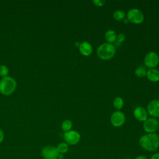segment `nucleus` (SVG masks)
Masks as SVG:
<instances>
[{"mask_svg": "<svg viewBox=\"0 0 159 159\" xmlns=\"http://www.w3.org/2000/svg\"><path fill=\"white\" fill-rule=\"evenodd\" d=\"M41 153L44 159H58L59 155L57 148L52 145L44 147L42 150Z\"/></svg>", "mask_w": 159, "mask_h": 159, "instance_id": "1a4fd4ad", "label": "nucleus"}, {"mask_svg": "<svg viewBox=\"0 0 159 159\" xmlns=\"http://www.w3.org/2000/svg\"><path fill=\"white\" fill-rule=\"evenodd\" d=\"M139 143L140 146L145 150L154 152L159 147V135L156 133L143 135L140 137Z\"/></svg>", "mask_w": 159, "mask_h": 159, "instance_id": "f257e3e1", "label": "nucleus"}, {"mask_svg": "<svg viewBox=\"0 0 159 159\" xmlns=\"http://www.w3.org/2000/svg\"><path fill=\"white\" fill-rule=\"evenodd\" d=\"M75 46L76 47H79V46H80V42H75Z\"/></svg>", "mask_w": 159, "mask_h": 159, "instance_id": "bb28decb", "label": "nucleus"}, {"mask_svg": "<svg viewBox=\"0 0 159 159\" xmlns=\"http://www.w3.org/2000/svg\"><path fill=\"white\" fill-rule=\"evenodd\" d=\"M147 111L148 114L153 117H159V100L153 99L147 104Z\"/></svg>", "mask_w": 159, "mask_h": 159, "instance_id": "9d476101", "label": "nucleus"}, {"mask_svg": "<svg viewBox=\"0 0 159 159\" xmlns=\"http://www.w3.org/2000/svg\"><path fill=\"white\" fill-rule=\"evenodd\" d=\"M117 35V34L115 30L109 29L104 34V37L107 43H114V42L116 41Z\"/></svg>", "mask_w": 159, "mask_h": 159, "instance_id": "4468645a", "label": "nucleus"}, {"mask_svg": "<svg viewBox=\"0 0 159 159\" xmlns=\"http://www.w3.org/2000/svg\"><path fill=\"white\" fill-rule=\"evenodd\" d=\"M73 127V122L69 119H65L61 124V129L65 132H68L71 130Z\"/></svg>", "mask_w": 159, "mask_h": 159, "instance_id": "f3484780", "label": "nucleus"}, {"mask_svg": "<svg viewBox=\"0 0 159 159\" xmlns=\"http://www.w3.org/2000/svg\"><path fill=\"white\" fill-rule=\"evenodd\" d=\"M64 140L68 145H75L78 143L81 139V135L78 132L74 130H71L65 132Z\"/></svg>", "mask_w": 159, "mask_h": 159, "instance_id": "423d86ee", "label": "nucleus"}, {"mask_svg": "<svg viewBox=\"0 0 159 159\" xmlns=\"http://www.w3.org/2000/svg\"><path fill=\"white\" fill-rule=\"evenodd\" d=\"M16 88V81L10 76L3 78L0 81V93L3 95L12 94Z\"/></svg>", "mask_w": 159, "mask_h": 159, "instance_id": "7ed1b4c3", "label": "nucleus"}, {"mask_svg": "<svg viewBox=\"0 0 159 159\" xmlns=\"http://www.w3.org/2000/svg\"><path fill=\"white\" fill-rule=\"evenodd\" d=\"M127 19L129 22L134 24H140L144 20V15L143 12L139 9L133 8L129 10L127 13Z\"/></svg>", "mask_w": 159, "mask_h": 159, "instance_id": "20e7f679", "label": "nucleus"}, {"mask_svg": "<svg viewBox=\"0 0 159 159\" xmlns=\"http://www.w3.org/2000/svg\"><path fill=\"white\" fill-rule=\"evenodd\" d=\"M124 100L120 97H116L113 100V106L117 111H120L124 107Z\"/></svg>", "mask_w": 159, "mask_h": 159, "instance_id": "2eb2a0df", "label": "nucleus"}, {"mask_svg": "<svg viewBox=\"0 0 159 159\" xmlns=\"http://www.w3.org/2000/svg\"><path fill=\"white\" fill-rule=\"evenodd\" d=\"M150 159H159V153L158 152H157V153H153Z\"/></svg>", "mask_w": 159, "mask_h": 159, "instance_id": "5701e85b", "label": "nucleus"}, {"mask_svg": "<svg viewBox=\"0 0 159 159\" xmlns=\"http://www.w3.org/2000/svg\"><path fill=\"white\" fill-rule=\"evenodd\" d=\"M147 72V70H146L145 67L143 66H140L135 69V75L139 78H143L146 76Z\"/></svg>", "mask_w": 159, "mask_h": 159, "instance_id": "6ab92c4d", "label": "nucleus"}, {"mask_svg": "<svg viewBox=\"0 0 159 159\" xmlns=\"http://www.w3.org/2000/svg\"><path fill=\"white\" fill-rule=\"evenodd\" d=\"M158 122H159V120H158Z\"/></svg>", "mask_w": 159, "mask_h": 159, "instance_id": "cd10ccee", "label": "nucleus"}, {"mask_svg": "<svg viewBox=\"0 0 159 159\" xmlns=\"http://www.w3.org/2000/svg\"><path fill=\"white\" fill-rule=\"evenodd\" d=\"M96 53L100 59L102 60H109L115 56L116 48L112 43L106 42L98 47Z\"/></svg>", "mask_w": 159, "mask_h": 159, "instance_id": "f03ea898", "label": "nucleus"}, {"mask_svg": "<svg viewBox=\"0 0 159 159\" xmlns=\"http://www.w3.org/2000/svg\"><path fill=\"white\" fill-rule=\"evenodd\" d=\"M159 63V56L155 52H148L144 58V64L145 66L150 68H155Z\"/></svg>", "mask_w": 159, "mask_h": 159, "instance_id": "39448f33", "label": "nucleus"}, {"mask_svg": "<svg viewBox=\"0 0 159 159\" xmlns=\"http://www.w3.org/2000/svg\"><path fill=\"white\" fill-rule=\"evenodd\" d=\"M158 97H159V96H158Z\"/></svg>", "mask_w": 159, "mask_h": 159, "instance_id": "c85d7f7f", "label": "nucleus"}, {"mask_svg": "<svg viewBox=\"0 0 159 159\" xmlns=\"http://www.w3.org/2000/svg\"><path fill=\"white\" fill-rule=\"evenodd\" d=\"M134 116L135 119L139 122H145L148 119V113L145 109L142 107L139 106L134 109Z\"/></svg>", "mask_w": 159, "mask_h": 159, "instance_id": "9b49d317", "label": "nucleus"}, {"mask_svg": "<svg viewBox=\"0 0 159 159\" xmlns=\"http://www.w3.org/2000/svg\"><path fill=\"white\" fill-rule=\"evenodd\" d=\"M134 159H148V158L145 155H139L135 157Z\"/></svg>", "mask_w": 159, "mask_h": 159, "instance_id": "393cba45", "label": "nucleus"}, {"mask_svg": "<svg viewBox=\"0 0 159 159\" xmlns=\"http://www.w3.org/2000/svg\"><path fill=\"white\" fill-rule=\"evenodd\" d=\"M4 133L2 132V130L0 129V143H1L4 139Z\"/></svg>", "mask_w": 159, "mask_h": 159, "instance_id": "b1692460", "label": "nucleus"}, {"mask_svg": "<svg viewBox=\"0 0 159 159\" xmlns=\"http://www.w3.org/2000/svg\"><path fill=\"white\" fill-rule=\"evenodd\" d=\"M159 127V122L155 117L147 119L143 124V129L147 134L155 133Z\"/></svg>", "mask_w": 159, "mask_h": 159, "instance_id": "0eeeda50", "label": "nucleus"}, {"mask_svg": "<svg viewBox=\"0 0 159 159\" xmlns=\"http://www.w3.org/2000/svg\"><path fill=\"white\" fill-rule=\"evenodd\" d=\"M105 1L104 0H94L93 1V3L94 4V6H98V7H102L105 4Z\"/></svg>", "mask_w": 159, "mask_h": 159, "instance_id": "4be33fe9", "label": "nucleus"}, {"mask_svg": "<svg viewBox=\"0 0 159 159\" xmlns=\"http://www.w3.org/2000/svg\"><path fill=\"white\" fill-rule=\"evenodd\" d=\"M56 148L59 154H62V155L66 153L69 149L68 145L66 142H61L58 143Z\"/></svg>", "mask_w": 159, "mask_h": 159, "instance_id": "dca6fc26", "label": "nucleus"}, {"mask_svg": "<svg viewBox=\"0 0 159 159\" xmlns=\"http://www.w3.org/2000/svg\"><path fill=\"white\" fill-rule=\"evenodd\" d=\"M123 22H124V23L125 24H128V23L129 22V20L127 19V17H125V18L123 20Z\"/></svg>", "mask_w": 159, "mask_h": 159, "instance_id": "a878e982", "label": "nucleus"}, {"mask_svg": "<svg viewBox=\"0 0 159 159\" xmlns=\"http://www.w3.org/2000/svg\"><path fill=\"white\" fill-rule=\"evenodd\" d=\"M146 76L150 81L153 83L159 81V70L156 68H150L148 70Z\"/></svg>", "mask_w": 159, "mask_h": 159, "instance_id": "ddd939ff", "label": "nucleus"}, {"mask_svg": "<svg viewBox=\"0 0 159 159\" xmlns=\"http://www.w3.org/2000/svg\"><path fill=\"white\" fill-rule=\"evenodd\" d=\"M125 35L124 34H122V33L119 34L117 35L116 40L114 42L113 45L115 46L116 48V47H119L121 46L122 43L125 41Z\"/></svg>", "mask_w": 159, "mask_h": 159, "instance_id": "aec40b11", "label": "nucleus"}, {"mask_svg": "<svg viewBox=\"0 0 159 159\" xmlns=\"http://www.w3.org/2000/svg\"><path fill=\"white\" fill-rule=\"evenodd\" d=\"M110 120L114 127H120L122 126L125 122V114L120 111H116L112 114Z\"/></svg>", "mask_w": 159, "mask_h": 159, "instance_id": "6e6552de", "label": "nucleus"}, {"mask_svg": "<svg viewBox=\"0 0 159 159\" xmlns=\"http://www.w3.org/2000/svg\"><path fill=\"white\" fill-rule=\"evenodd\" d=\"M125 13L121 10L115 11L112 14L114 19L117 21H120L122 20H123L125 18Z\"/></svg>", "mask_w": 159, "mask_h": 159, "instance_id": "a211bd4d", "label": "nucleus"}, {"mask_svg": "<svg viewBox=\"0 0 159 159\" xmlns=\"http://www.w3.org/2000/svg\"><path fill=\"white\" fill-rule=\"evenodd\" d=\"M9 73V70L5 65L0 66V76L4 78L6 77Z\"/></svg>", "mask_w": 159, "mask_h": 159, "instance_id": "412c9836", "label": "nucleus"}, {"mask_svg": "<svg viewBox=\"0 0 159 159\" xmlns=\"http://www.w3.org/2000/svg\"><path fill=\"white\" fill-rule=\"evenodd\" d=\"M78 48L80 53L85 57L91 55L93 52V47L91 43L88 42H83L80 43Z\"/></svg>", "mask_w": 159, "mask_h": 159, "instance_id": "f8f14e48", "label": "nucleus"}]
</instances>
